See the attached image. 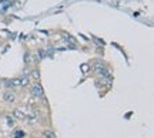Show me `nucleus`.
<instances>
[{
	"label": "nucleus",
	"mask_w": 154,
	"mask_h": 138,
	"mask_svg": "<svg viewBox=\"0 0 154 138\" xmlns=\"http://www.w3.org/2000/svg\"><path fill=\"white\" fill-rule=\"evenodd\" d=\"M30 93H32V95H34V97H43L44 90L40 83H33V86L30 87Z\"/></svg>",
	"instance_id": "1"
},
{
	"label": "nucleus",
	"mask_w": 154,
	"mask_h": 138,
	"mask_svg": "<svg viewBox=\"0 0 154 138\" xmlns=\"http://www.w3.org/2000/svg\"><path fill=\"white\" fill-rule=\"evenodd\" d=\"M93 70H94L96 73H97V74H101V76H104L106 73L109 71V70L106 68L104 64H103L101 61H94V64H93Z\"/></svg>",
	"instance_id": "2"
},
{
	"label": "nucleus",
	"mask_w": 154,
	"mask_h": 138,
	"mask_svg": "<svg viewBox=\"0 0 154 138\" xmlns=\"http://www.w3.org/2000/svg\"><path fill=\"white\" fill-rule=\"evenodd\" d=\"M3 100H5L6 103H13L14 101V94L11 93V91H5L3 93Z\"/></svg>",
	"instance_id": "3"
},
{
	"label": "nucleus",
	"mask_w": 154,
	"mask_h": 138,
	"mask_svg": "<svg viewBox=\"0 0 154 138\" xmlns=\"http://www.w3.org/2000/svg\"><path fill=\"white\" fill-rule=\"evenodd\" d=\"M13 116L16 117L17 120H24V118H26V116H24V112H23L22 110H19V108L13 111Z\"/></svg>",
	"instance_id": "4"
},
{
	"label": "nucleus",
	"mask_w": 154,
	"mask_h": 138,
	"mask_svg": "<svg viewBox=\"0 0 154 138\" xmlns=\"http://www.w3.org/2000/svg\"><path fill=\"white\" fill-rule=\"evenodd\" d=\"M10 86L11 87H22L20 78H13V80H10Z\"/></svg>",
	"instance_id": "5"
},
{
	"label": "nucleus",
	"mask_w": 154,
	"mask_h": 138,
	"mask_svg": "<svg viewBox=\"0 0 154 138\" xmlns=\"http://www.w3.org/2000/svg\"><path fill=\"white\" fill-rule=\"evenodd\" d=\"M44 138H56V133L54 131H51V130H46L43 133Z\"/></svg>",
	"instance_id": "6"
},
{
	"label": "nucleus",
	"mask_w": 154,
	"mask_h": 138,
	"mask_svg": "<svg viewBox=\"0 0 154 138\" xmlns=\"http://www.w3.org/2000/svg\"><path fill=\"white\" fill-rule=\"evenodd\" d=\"M20 81H22V87H27L29 84H30V78H29L27 76H23V77L20 78Z\"/></svg>",
	"instance_id": "7"
},
{
	"label": "nucleus",
	"mask_w": 154,
	"mask_h": 138,
	"mask_svg": "<svg viewBox=\"0 0 154 138\" xmlns=\"http://www.w3.org/2000/svg\"><path fill=\"white\" fill-rule=\"evenodd\" d=\"M32 77L38 81V80H40V71H38V70H33V71H32Z\"/></svg>",
	"instance_id": "8"
},
{
	"label": "nucleus",
	"mask_w": 154,
	"mask_h": 138,
	"mask_svg": "<svg viewBox=\"0 0 154 138\" xmlns=\"http://www.w3.org/2000/svg\"><path fill=\"white\" fill-rule=\"evenodd\" d=\"M64 40H66V41H69V43H70V44H76V40L73 39L72 36H64Z\"/></svg>",
	"instance_id": "9"
},
{
	"label": "nucleus",
	"mask_w": 154,
	"mask_h": 138,
	"mask_svg": "<svg viewBox=\"0 0 154 138\" xmlns=\"http://www.w3.org/2000/svg\"><path fill=\"white\" fill-rule=\"evenodd\" d=\"M24 61H26V63H30V54H29V53H26V56H24Z\"/></svg>",
	"instance_id": "10"
},
{
	"label": "nucleus",
	"mask_w": 154,
	"mask_h": 138,
	"mask_svg": "<svg viewBox=\"0 0 154 138\" xmlns=\"http://www.w3.org/2000/svg\"><path fill=\"white\" fill-rule=\"evenodd\" d=\"M87 68H88V67H87V64H83V66H82V70H83V73H87Z\"/></svg>",
	"instance_id": "11"
},
{
	"label": "nucleus",
	"mask_w": 154,
	"mask_h": 138,
	"mask_svg": "<svg viewBox=\"0 0 154 138\" xmlns=\"http://www.w3.org/2000/svg\"><path fill=\"white\" fill-rule=\"evenodd\" d=\"M0 88H2V83H0Z\"/></svg>",
	"instance_id": "12"
}]
</instances>
